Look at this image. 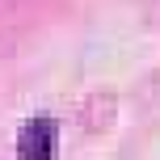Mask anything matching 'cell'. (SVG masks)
<instances>
[{
	"mask_svg": "<svg viewBox=\"0 0 160 160\" xmlns=\"http://www.w3.org/2000/svg\"><path fill=\"white\" fill-rule=\"evenodd\" d=\"M17 152H21V160H55V122L51 118L25 122L21 139H17Z\"/></svg>",
	"mask_w": 160,
	"mask_h": 160,
	"instance_id": "cell-1",
	"label": "cell"
}]
</instances>
